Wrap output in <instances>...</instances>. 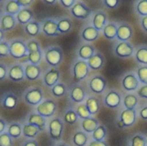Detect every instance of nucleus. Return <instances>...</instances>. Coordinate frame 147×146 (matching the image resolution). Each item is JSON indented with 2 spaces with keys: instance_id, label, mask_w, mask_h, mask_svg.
<instances>
[{
  "instance_id": "obj_1",
  "label": "nucleus",
  "mask_w": 147,
  "mask_h": 146,
  "mask_svg": "<svg viewBox=\"0 0 147 146\" xmlns=\"http://www.w3.org/2000/svg\"><path fill=\"white\" fill-rule=\"evenodd\" d=\"M64 52L59 46H51L45 52V60L53 68L58 67L63 61Z\"/></svg>"
},
{
  "instance_id": "obj_2",
  "label": "nucleus",
  "mask_w": 147,
  "mask_h": 146,
  "mask_svg": "<svg viewBox=\"0 0 147 146\" xmlns=\"http://www.w3.org/2000/svg\"><path fill=\"white\" fill-rule=\"evenodd\" d=\"M9 55L16 59H22L28 55L27 43L21 39H15L9 43Z\"/></svg>"
},
{
  "instance_id": "obj_3",
  "label": "nucleus",
  "mask_w": 147,
  "mask_h": 146,
  "mask_svg": "<svg viewBox=\"0 0 147 146\" xmlns=\"http://www.w3.org/2000/svg\"><path fill=\"white\" fill-rule=\"evenodd\" d=\"M72 72H73V81L75 83H79L82 80L85 79L90 72V67L88 62L83 59L78 60L73 65Z\"/></svg>"
},
{
  "instance_id": "obj_4",
  "label": "nucleus",
  "mask_w": 147,
  "mask_h": 146,
  "mask_svg": "<svg viewBox=\"0 0 147 146\" xmlns=\"http://www.w3.org/2000/svg\"><path fill=\"white\" fill-rule=\"evenodd\" d=\"M57 110V104L52 99L43 101L36 107V112L44 118H49L53 116Z\"/></svg>"
},
{
  "instance_id": "obj_5",
  "label": "nucleus",
  "mask_w": 147,
  "mask_h": 146,
  "mask_svg": "<svg viewBox=\"0 0 147 146\" xmlns=\"http://www.w3.org/2000/svg\"><path fill=\"white\" fill-rule=\"evenodd\" d=\"M43 92L39 88L28 89L24 95V101L31 106H38L42 102Z\"/></svg>"
},
{
  "instance_id": "obj_6",
  "label": "nucleus",
  "mask_w": 147,
  "mask_h": 146,
  "mask_svg": "<svg viewBox=\"0 0 147 146\" xmlns=\"http://www.w3.org/2000/svg\"><path fill=\"white\" fill-rule=\"evenodd\" d=\"M48 128H49V134L50 137L55 140V141H59L60 140L61 137H62V133H63V130H64V124L63 121L59 119V118H55L53 119L48 125Z\"/></svg>"
},
{
  "instance_id": "obj_7",
  "label": "nucleus",
  "mask_w": 147,
  "mask_h": 146,
  "mask_svg": "<svg viewBox=\"0 0 147 146\" xmlns=\"http://www.w3.org/2000/svg\"><path fill=\"white\" fill-rule=\"evenodd\" d=\"M134 46L128 41H121L115 47V53L121 59H127L134 54Z\"/></svg>"
},
{
  "instance_id": "obj_8",
  "label": "nucleus",
  "mask_w": 147,
  "mask_h": 146,
  "mask_svg": "<svg viewBox=\"0 0 147 146\" xmlns=\"http://www.w3.org/2000/svg\"><path fill=\"white\" fill-rule=\"evenodd\" d=\"M71 13L78 19L85 20L90 15L91 9L85 3L82 2H77L76 4L71 9Z\"/></svg>"
},
{
  "instance_id": "obj_9",
  "label": "nucleus",
  "mask_w": 147,
  "mask_h": 146,
  "mask_svg": "<svg viewBox=\"0 0 147 146\" xmlns=\"http://www.w3.org/2000/svg\"><path fill=\"white\" fill-rule=\"evenodd\" d=\"M107 86L106 79L102 76H94L89 82V87L93 93L102 94Z\"/></svg>"
},
{
  "instance_id": "obj_10",
  "label": "nucleus",
  "mask_w": 147,
  "mask_h": 146,
  "mask_svg": "<svg viewBox=\"0 0 147 146\" xmlns=\"http://www.w3.org/2000/svg\"><path fill=\"white\" fill-rule=\"evenodd\" d=\"M121 85L127 91H134L140 86V81L134 73H127L121 80Z\"/></svg>"
},
{
  "instance_id": "obj_11",
  "label": "nucleus",
  "mask_w": 147,
  "mask_h": 146,
  "mask_svg": "<svg viewBox=\"0 0 147 146\" xmlns=\"http://www.w3.org/2000/svg\"><path fill=\"white\" fill-rule=\"evenodd\" d=\"M1 103L5 109L12 110L16 108L18 103V98L16 94L9 91H6L2 94Z\"/></svg>"
},
{
  "instance_id": "obj_12",
  "label": "nucleus",
  "mask_w": 147,
  "mask_h": 146,
  "mask_svg": "<svg viewBox=\"0 0 147 146\" xmlns=\"http://www.w3.org/2000/svg\"><path fill=\"white\" fill-rule=\"evenodd\" d=\"M8 77L13 82H21L24 79L25 71L21 64H15L10 66L8 73Z\"/></svg>"
},
{
  "instance_id": "obj_13",
  "label": "nucleus",
  "mask_w": 147,
  "mask_h": 146,
  "mask_svg": "<svg viewBox=\"0 0 147 146\" xmlns=\"http://www.w3.org/2000/svg\"><path fill=\"white\" fill-rule=\"evenodd\" d=\"M59 77H60L59 71L57 68H51L49 71H47L45 73L43 77V82L47 87L53 88L58 83L59 80Z\"/></svg>"
},
{
  "instance_id": "obj_14",
  "label": "nucleus",
  "mask_w": 147,
  "mask_h": 146,
  "mask_svg": "<svg viewBox=\"0 0 147 146\" xmlns=\"http://www.w3.org/2000/svg\"><path fill=\"white\" fill-rule=\"evenodd\" d=\"M121 103V96L115 90H110L104 98V104L109 108H116Z\"/></svg>"
},
{
  "instance_id": "obj_15",
  "label": "nucleus",
  "mask_w": 147,
  "mask_h": 146,
  "mask_svg": "<svg viewBox=\"0 0 147 146\" xmlns=\"http://www.w3.org/2000/svg\"><path fill=\"white\" fill-rule=\"evenodd\" d=\"M42 32L48 37H55L59 34L58 22L52 19H47L42 23Z\"/></svg>"
},
{
  "instance_id": "obj_16",
  "label": "nucleus",
  "mask_w": 147,
  "mask_h": 146,
  "mask_svg": "<svg viewBox=\"0 0 147 146\" xmlns=\"http://www.w3.org/2000/svg\"><path fill=\"white\" fill-rule=\"evenodd\" d=\"M137 118V113L135 109H125L121 112L120 115V120L122 121L125 127H130L132 126Z\"/></svg>"
},
{
  "instance_id": "obj_17",
  "label": "nucleus",
  "mask_w": 147,
  "mask_h": 146,
  "mask_svg": "<svg viewBox=\"0 0 147 146\" xmlns=\"http://www.w3.org/2000/svg\"><path fill=\"white\" fill-rule=\"evenodd\" d=\"M134 31L131 25L127 23H121L118 26L117 39L121 41H127L133 36Z\"/></svg>"
},
{
  "instance_id": "obj_18",
  "label": "nucleus",
  "mask_w": 147,
  "mask_h": 146,
  "mask_svg": "<svg viewBox=\"0 0 147 146\" xmlns=\"http://www.w3.org/2000/svg\"><path fill=\"white\" fill-rule=\"evenodd\" d=\"M16 17L12 15L9 14H3L1 16V23H0V28L3 32H8L12 30L16 25Z\"/></svg>"
},
{
  "instance_id": "obj_19",
  "label": "nucleus",
  "mask_w": 147,
  "mask_h": 146,
  "mask_svg": "<svg viewBox=\"0 0 147 146\" xmlns=\"http://www.w3.org/2000/svg\"><path fill=\"white\" fill-rule=\"evenodd\" d=\"M85 90L83 86L76 84L71 87L70 91V98L76 103H81L85 99Z\"/></svg>"
},
{
  "instance_id": "obj_20",
  "label": "nucleus",
  "mask_w": 147,
  "mask_h": 146,
  "mask_svg": "<svg viewBox=\"0 0 147 146\" xmlns=\"http://www.w3.org/2000/svg\"><path fill=\"white\" fill-rule=\"evenodd\" d=\"M25 71V77L29 81L37 80L41 73V70L39 65H33V64H27L24 67Z\"/></svg>"
},
{
  "instance_id": "obj_21",
  "label": "nucleus",
  "mask_w": 147,
  "mask_h": 146,
  "mask_svg": "<svg viewBox=\"0 0 147 146\" xmlns=\"http://www.w3.org/2000/svg\"><path fill=\"white\" fill-rule=\"evenodd\" d=\"M106 22H107V15L104 11L99 10L94 15L92 19V24L93 27L98 31L103 30V28L107 25Z\"/></svg>"
},
{
  "instance_id": "obj_22",
  "label": "nucleus",
  "mask_w": 147,
  "mask_h": 146,
  "mask_svg": "<svg viewBox=\"0 0 147 146\" xmlns=\"http://www.w3.org/2000/svg\"><path fill=\"white\" fill-rule=\"evenodd\" d=\"M28 124L33 125L37 126L40 131H44L46 129V119L44 117H42L41 115H40L39 114L36 113H32L28 116Z\"/></svg>"
},
{
  "instance_id": "obj_23",
  "label": "nucleus",
  "mask_w": 147,
  "mask_h": 146,
  "mask_svg": "<svg viewBox=\"0 0 147 146\" xmlns=\"http://www.w3.org/2000/svg\"><path fill=\"white\" fill-rule=\"evenodd\" d=\"M82 38L85 41L92 42L98 39L99 37V31L96 29L93 26H88L84 28L82 31Z\"/></svg>"
},
{
  "instance_id": "obj_24",
  "label": "nucleus",
  "mask_w": 147,
  "mask_h": 146,
  "mask_svg": "<svg viewBox=\"0 0 147 146\" xmlns=\"http://www.w3.org/2000/svg\"><path fill=\"white\" fill-rule=\"evenodd\" d=\"M89 67L91 70L97 71L101 69L104 65V57L101 52H96L89 60H88Z\"/></svg>"
},
{
  "instance_id": "obj_25",
  "label": "nucleus",
  "mask_w": 147,
  "mask_h": 146,
  "mask_svg": "<svg viewBox=\"0 0 147 146\" xmlns=\"http://www.w3.org/2000/svg\"><path fill=\"white\" fill-rule=\"evenodd\" d=\"M16 20L20 24L27 25L28 22H31L32 18L34 17V13L30 9L28 8H22L19 13L16 15Z\"/></svg>"
},
{
  "instance_id": "obj_26",
  "label": "nucleus",
  "mask_w": 147,
  "mask_h": 146,
  "mask_svg": "<svg viewBox=\"0 0 147 146\" xmlns=\"http://www.w3.org/2000/svg\"><path fill=\"white\" fill-rule=\"evenodd\" d=\"M96 52L95 47L90 44H84L78 49V56L83 60H89Z\"/></svg>"
},
{
  "instance_id": "obj_27",
  "label": "nucleus",
  "mask_w": 147,
  "mask_h": 146,
  "mask_svg": "<svg viewBox=\"0 0 147 146\" xmlns=\"http://www.w3.org/2000/svg\"><path fill=\"white\" fill-rule=\"evenodd\" d=\"M85 105H86V108H87L89 113L91 115H95L99 112L100 102H99V100L96 97H95V96L88 97L86 102H85Z\"/></svg>"
},
{
  "instance_id": "obj_28",
  "label": "nucleus",
  "mask_w": 147,
  "mask_h": 146,
  "mask_svg": "<svg viewBox=\"0 0 147 146\" xmlns=\"http://www.w3.org/2000/svg\"><path fill=\"white\" fill-rule=\"evenodd\" d=\"M98 126V120L92 117L83 120L82 121V128L87 133H93Z\"/></svg>"
},
{
  "instance_id": "obj_29",
  "label": "nucleus",
  "mask_w": 147,
  "mask_h": 146,
  "mask_svg": "<svg viewBox=\"0 0 147 146\" xmlns=\"http://www.w3.org/2000/svg\"><path fill=\"white\" fill-rule=\"evenodd\" d=\"M117 30L118 27L115 23H108L103 28V35L108 40H114L117 38Z\"/></svg>"
},
{
  "instance_id": "obj_30",
  "label": "nucleus",
  "mask_w": 147,
  "mask_h": 146,
  "mask_svg": "<svg viewBox=\"0 0 147 146\" xmlns=\"http://www.w3.org/2000/svg\"><path fill=\"white\" fill-rule=\"evenodd\" d=\"M40 132V130L37 126L30 124H25L22 126V135L28 139H34Z\"/></svg>"
},
{
  "instance_id": "obj_31",
  "label": "nucleus",
  "mask_w": 147,
  "mask_h": 146,
  "mask_svg": "<svg viewBox=\"0 0 147 146\" xmlns=\"http://www.w3.org/2000/svg\"><path fill=\"white\" fill-rule=\"evenodd\" d=\"M21 9H22L21 6L18 3L17 0L8 1L5 4V8H4L5 14H9V15H17Z\"/></svg>"
},
{
  "instance_id": "obj_32",
  "label": "nucleus",
  "mask_w": 147,
  "mask_h": 146,
  "mask_svg": "<svg viewBox=\"0 0 147 146\" xmlns=\"http://www.w3.org/2000/svg\"><path fill=\"white\" fill-rule=\"evenodd\" d=\"M40 29V26L39 22L34 20L31 21L24 27V30H25L26 34H28L31 37H35L39 34Z\"/></svg>"
},
{
  "instance_id": "obj_33",
  "label": "nucleus",
  "mask_w": 147,
  "mask_h": 146,
  "mask_svg": "<svg viewBox=\"0 0 147 146\" xmlns=\"http://www.w3.org/2000/svg\"><path fill=\"white\" fill-rule=\"evenodd\" d=\"M71 28H72V22L67 17H62L58 22V29L59 34H65L71 31Z\"/></svg>"
},
{
  "instance_id": "obj_34",
  "label": "nucleus",
  "mask_w": 147,
  "mask_h": 146,
  "mask_svg": "<svg viewBox=\"0 0 147 146\" xmlns=\"http://www.w3.org/2000/svg\"><path fill=\"white\" fill-rule=\"evenodd\" d=\"M135 59L140 64L147 65V46H141L137 49Z\"/></svg>"
},
{
  "instance_id": "obj_35",
  "label": "nucleus",
  "mask_w": 147,
  "mask_h": 146,
  "mask_svg": "<svg viewBox=\"0 0 147 146\" xmlns=\"http://www.w3.org/2000/svg\"><path fill=\"white\" fill-rule=\"evenodd\" d=\"M124 106L126 107V109H135V107L139 103L138 97L134 94H127L123 100Z\"/></svg>"
},
{
  "instance_id": "obj_36",
  "label": "nucleus",
  "mask_w": 147,
  "mask_h": 146,
  "mask_svg": "<svg viewBox=\"0 0 147 146\" xmlns=\"http://www.w3.org/2000/svg\"><path fill=\"white\" fill-rule=\"evenodd\" d=\"M7 133L12 139H17L22 134V127L18 123H12L8 127Z\"/></svg>"
},
{
  "instance_id": "obj_37",
  "label": "nucleus",
  "mask_w": 147,
  "mask_h": 146,
  "mask_svg": "<svg viewBox=\"0 0 147 146\" xmlns=\"http://www.w3.org/2000/svg\"><path fill=\"white\" fill-rule=\"evenodd\" d=\"M26 58H27V60L30 64L38 65V64L40 62V60L42 59V51H41V49H40L37 51L30 52H28V55Z\"/></svg>"
},
{
  "instance_id": "obj_38",
  "label": "nucleus",
  "mask_w": 147,
  "mask_h": 146,
  "mask_svg": "<svg viewBox=\"0 0 147 146\" xmlns=\"http://www.w3.org/2000/svg\"><path fill=\"white\" fill-rule=\"evenodd\" d=\"M72 140L76 146H84L87 144L88 137L84 132H77L73 135Z\"/></svg>"
},
{
  "instance_id": "obj_39",
  "label": "nucleus",
  "mask_w": 147,
  "mask_h": 146,
  "mask_svg": "<svg viewBox=\"0 0 147 146\" xmlns=\"http://www.w3.org/2000/svg\"><path fill=\"white\" fill-rule=\"evenodd\" d=\"M51 91L53 93V95L56 97H61L64 96L66 94V87L64 83H58L55 86H53L51 89Z\"/></svg>"
},
{
  "instance_id": "obj_40",
  "label": "nucleus",
  "mask_w": 147,
  "mask_h": 146,
  "mask_svg": "<svg viewBox=\"0 0 147 146\" xmlns=\"http://www.w3.org/2000/svg\"><path fill=\"white\" fill-rule=\"evenodd\" d=\"M78 115L77 114L76 111L72 110V109H69L65 113L64 115V121L66 122L69 125H73L78 121Z\"/></svg>"
},
{
  "instance_id": "obj_41",
  "label": "nucleus",
  "mask_w": 147,
  "mask_h": 146,
  "mask_svg": "<svg viewBox=\"0 0 147 146\" xmlns=\"http://www.w3.org/2000/svg\"><path fill=\"white\" fill-rule=\"evenodd\" d=\"M107 135V129L104 126H99L92 133V138L95 141H102Z\"/></svg>"
},
{
  "instance_id": "obj_42",
  "label": "nucleus",
  "mask_w": 147,
  "mask_h": 146,
  "mask_svg": "<svg viewBox=\"0 0 147 146\" xmlns=\"http://www.w3.org/2000/svg\"><path fill=\"white\" fill-rule=\"evenodd\" d=\"M137 77L140 83H142L144 85H147V65H141L136 71Z\"/></svg>"
},
{
  "instance_id": "obj_43",
  "label": "nucleus",
  "mask_w": 147,
  "mask_h": 146,
  "mask_svg": "<svg viewBox=\"0 0 147 146\" xmlns=\"http://www.w3.org/2000/svg\"><path fill=\"white\" fill-rule=\"evenodd\" d=\"M76 113L78 115L79 118H81L82 120H85V119H88L90 118V114L89 113L87 108H86V105L85 103H80L78 107H77V109H76Z\"/></svg>"
},
{
  "instance_id": "obj_44",
  "label": "nucleus",
  "mask_w": 147,
  "mask_h": 146,
  "mask_svg": "<svg viewBox=\"0 0 147 146\" xmlns=\"http://www.w3.org/2000/svg\"><path fill=\"white\" fill-rule=\"evenodd\" d=\"M136 11L141 16H147V0H140L136 3Z\"/></svg>"
},
{
  "instance_id": "obj_45",
  "label": "nucleus",
  "mask_w": 147,
  "mask_h": 146,
  "mask_svg": "<svg viewBox=\"0 0 147 146\" xmlns=\"http://www.w3.org/2000/svg\"><path fill=\"white\" fill-rule=\"evenodd\" d=\"M131 146H146V139L140 134H136L131 139Z\"/></svg>"
},
{
  "instance_id": "obj_46",
  "label": "nucleus",
  "mask_w": 147,
  "mask_h": 146,
  "mask_svg": "<svg viewBox=\"0 0 147 146\" xmlns=\"http://www.w3.org/2000/svg\"><path fill=\"white\" fill-rule=\"evenodd\" d=\"M0 146H13L12 138L8 134V133L0 134Z\"/></svg>"
},
{
  "instance_id": "obj_47",
  "label": "nucleus",
  "mask_w": 147,
  "mask_h": 146,
  "mask_svg": "<svg viewBox=\"0 0 147 146\" xmlns=\"http://www.w3.org/2000/svg\"><path fill=\"white\" fill-rule=\"evenodd\" d=\"M9 54V44L6 41L0 42V57H6Z\"/></svg>"
},
{
  "instance_id": "obj_48",
  "label": "nucleus",
  "mask_w": 147,
  "mask_h": 146,
  "mask_svg": "<svg viewBox=\"0 0 147 146\" xmlns=\"http://www.w3.org/2000/svg\"><path fill=\"white\" fill-rule=\"evenodd\" d=\"M27 46H28V52L41 49V48H40V43H39L37 40H29V41L27 43Z\"/></svg>"
},
{
  "instance_id": "obj_49",
  "label": "nucleus",
  "mask_w": 147,
  "mask_h": 146,
  "mask_svg": "<svg viewBox=\"0 0 147 146\" xmlns=\"http://www.w3.org/2000/svg\"><path fill=\"white\" fill-rule=\"evenodd\" d=\"M102 2L109 9H115L120 4V1L119 0H103Z\"/></svg>"
},
{
  "instance_id": "obj_50",
  "label": "nucleus",
  "mask_w": 147,
  "mask_h": 146,
  "mask_svg": "<svg viewBox=\"0 0 147 146\" xmlns=\"http://www.w3.org/2000/svg\"><path fill=\"white\" fill-rule=\"evenodd\" d=\"M8 73H9V71H8L7 66L3 64H1L0 65V79L3 80L7 77Z\"/></svg>"
},
{
  "instance_id": "obj_51",
  "label": "nucleus",
  "mask_w": 147,
  "mask_h": 146,
  "mask_svg": "<svg viewBox=\"0 0 147 146\" xmlns=\"http://www.w3.org/2000/svg\"><path fill=\"white\" fill-rule=\"evenodd\" d=\"M60 4L65 8H72L75 4H76V1L75 0H60L59 1Z\"/></svg>"
},
{
  "instance_id": "obj_52",
  "label": "nucleus",
  "mask_w": 147,
  "mask_h": 146,
  "mask_svg": "<svg viewBox=\"0 0 147 146\" xmlns=\"http://www.w3.org/2000/svg\"><path fill=\"white\" fill-rule=\"evenodd\" d=\"M138 96L141 98L147 99V85H143L138 89Z\"/></svg>"
},
{
  "instance_id": "obj_53",
  "label": "nucleus",
  "mask_w": 147,
  "mask_h": 146,
  "mask_svg": "<svg viewBox=\"0 0 147 146\" xmlns=\"http://www.w3.org/2000/svg\"><path fill=\"white\" fill-rule=\"evenodd\" d=\"M17 2H18V3L20 4L21 7H24V8L31 5V3H33L32 0H17Z\"/></svg>"
},
{
  "instance_id": "obj_54",
  "label": "nucleus",
  "mask_w": 147,
  "mask_h": 146,
  "mask_svg": "<svg viewBox=\"0 0 147 146\" xmlns=\"http://www.w3.org/2000/svg\"><path fill=\"white\" fill-rule=\"evenodd\" d=\"M89 146H108V144L105 141H91Z\"/></svg>"
},
{
  "instance_id": "obj_55",
  "label": "nucleus",
  "mask_w": 147,
  "mask_h": 146,
  "mask_svg": "<svg viewBox=\"0 0 147 146\" xmlns=\"http://www.w3.org/2000/svg\"><path fill=\"white\" fill-rule=\"evenodd\" d=\"M22 146H39V145H38L36 140H34V139H28V140H27L26 142L23 143Z\"/></svg>"
},
{
  "instance_id": "obj_56",
  "label": "nucleus",
  "mask_w": 147,
  "mask_h": 146,
  "mask_svg": "<svg viewBox=\"0 0 147 146\" xmlns=\"http://www.w3.org/2000/svg\"><path fill=\"white\" fill-rule=\"evenodd\" d=\"M140 116L143 119V120H147V106L145 108H143L140 112Z\"/></svg>"
},
{
  "instance_id": "obj_57",
  "label": "nucleus",
  "mask_w": 147,
  "mask_h": 146,
  "mask_svg": "<svg viewBox=\"0 0 147 146\" xmlns=\"http://www.w3.org/2000/svg\"><path fill=\"white\" fill-rule=\"evenodd\" d=\"M140 23H141V27H142V28H143V29H144V30H145V31L147 33V16H144V17H142Z\"/></svg>"
},
{
  "instance_id": "obj_58",
  "label": "nucleus",
  "mask_w": 147,
  "mask_h": 146,
  "mask_svg": "<svg viewBox=\"0 0 147 146\" xmlns=\"http://www.w3.org/2000/svg\"><path fill=\"white\" fill-rule=\"evenodd\" d=\"M6 122L3 120V119H0V133H3V131L6 127Z\"/></svg>"
},
{
  "instance_id": "obj_59",
  "label": "nucleus",
  "mask_w": 147,
  "mask_h": 146,
  "mask_svg": "<svg viewBox=\"0 0 147 146\" xmlns=\"http://www.w3.org/2000/svg\"><path fill=\"white\" fill-rule=\"evenodd\" d=\"M43 2L46 3L48 4V5H53V4H55V3H57L56 0H44Z\"/></svg>"
},
{
  "instance_id": "obj_60",
  "label": "nucleus",
  "mask_w": 147,
  "mask_h": 146,
  "mask_svg": "<svg viewBox=\"0 0 147 146\" xmlns=\"http://www.w3.org/2000/svg\"><path fill=\"white\" fill-rule=\"evenodd\" d=\"M117 126H118L119 128H123V127H125V126H124V124L122 123L121 120L117 121Z\"/></svg>"
},
{
  "instance_id": "obj_61",
  "label": "nucleus",
  "mask_w": 147,
  "mask_h": 146,
  "mask_svg": "<svg viewBox=\"0 0 147 146\" xmlns=\"http://www.w3.org/2000/svg\"><path fill=\"white\" fill-rule=\"evenodd\" d=\"M3 31L2 29H0V40H1V41H3Z\"/></svg>"
},
{
  "instance_id": "obj_62",
  "label": "nucleus",
  "mask_w": 147,
  "mask_h": 146,
  "mask_svg": "<svg viewBox=\"0 0 147 146\" xmlns=\"http://www.w3.org/2000/svg\"><path fill=\"white\" fill-rule=\"evenodd\" d=\"M56 146H68V145H66L65 144H63V143H61V144H59V145H57Z\"/></svg>"
},
{
  "instance_id": "obj_63",
  "label": "nucleus",
  "mask_w": 147,
  "mask_h": 146,
  "mask_svg": "<svg viewBox=\"0 0 147 146\" xmlns=\"http://www.w3.org/2000/svg\"><path fill=\"white\" fill-rule=\"evenodd\" d=\"M146 146H147V139H146Z\"/></svg>"
}]
</instances>
